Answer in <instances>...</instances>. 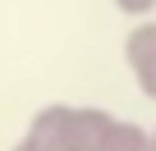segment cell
I'll use <instances>...</instances> for the list:
<instances>
[{
	"label": "cell",
	"mask_w": 156,
	"mask_h": 151,
	"mask_svg": "<svg viewBox=\"0 0 156 151\" xmlns=\"http://www.w3.org/2000/svg\"><path fill=\"white\" fill-rule=\"evenodd\" d=\"M124 64H129V78L138 83V92L147 101H156V19H142V23L129 28Z\"/></svg>",
	"instance_id": "2"
},
{
	"label": "cell",
	"mask_w": 156,
	"mask_h": 151,
	"mask_svg": "<svg viewBox=\"0 0 156 151\" xmlns=\"http://www.w3.org/2000/svg\"><path fill=\"white\" fill-rule=\"evenodd\" d=\"M115 9H119L124 19L142 23V19H156V0H115Z\"/></svg>",
	"instance_id": "4"
},
{
	"label": "cell",
	"mask_w": 156,
	"mask_h": 151,
	"mask_svg": "<svg viewBox=\"0 0 156 151\" xmlns=\"http://www.w3.org/2000/svg\"><path fill=\"white\" fill-rule=\"evenodd\" d=\"M92 151H156V142H151V128H142V124L115 115L110 128L101 133V142H97Z\"/></svg>",
	"instance_id": "3"
},
{
	"label": "cell",
	"mask_w": 156,
	"mask_h": 151,
	"mask_svg": "<svg viewBox=\"0 0 156 151\" xmlns=\"http://www.w3.org/2000/svg\"><path fill=\"white\" fill-rule=\"evenodd\" d=\"M151 142H156V128H151Z\"/></svg>",
	"instance_id": "6"
},
{
	"label": "cell",
	"mask_w": 156,
	"mask_h": 151,
	"mask_svg": "<svg viewBox=\"0 0 156 151\" xmlns=\"http://www.w3.org/2000/svg\"><path fill=\"white\" fill-rule=\"evenodd\" d=\"M110 119L115 115L101 110V105H64V101H55V105H41L32 115L23 137H32L46 151H92L101 142V133L110 128Z\"/></svg>",
	"instance_id": "1"
},
{
	"label": "cell",
	"mask_w": 156,
	"mask_h": 151,
	"mask_svg": "<svg viewBox=\"0 0 156 151\" xmlns=\"http://www.w3.org/2000/svg\"><path fill=\"white\" fill-rule=\"evenodd\" d=\"M9 151H46V146H37V142H32V137H19V142H14V146H9Z\"/></svg>",
	"instance_id": "5"
}]
</instances>
